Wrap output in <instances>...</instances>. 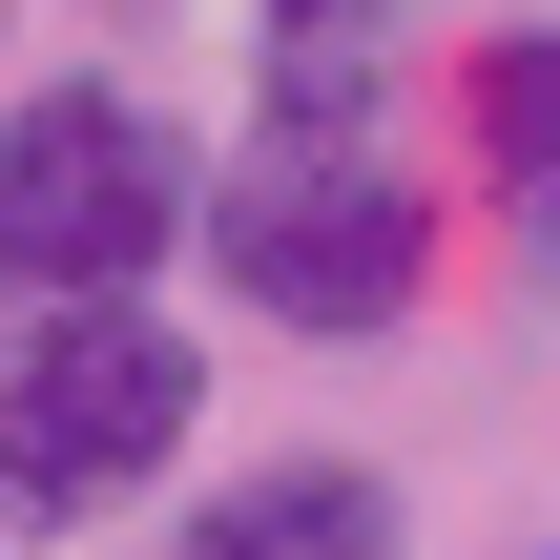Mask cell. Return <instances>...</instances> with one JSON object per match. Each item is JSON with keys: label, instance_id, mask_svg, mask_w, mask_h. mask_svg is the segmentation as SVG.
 Returning a JSON list of instances; mask_svg holds the SVG:
<instances>
[{"label": "cell", "instance_id": "obj_1", "mask_svg": "<svg viewBox=\"0 0 560 560\" xmlns=\"http://www.w3.org/2000/svg\"><path fill=\"white\" fill-rule=\"evenodd\" d=\"M187 249L229 291V332L270 353H395L457 270V187L395 125H229V166L187 187Z\"/></svg>", "mask_w": 560, "mask_h": 560}, {"label": "cell", "instance_id": "obj_2", "mask_svg": "<svg viewBox=\"0 0 560 560\" xmlns=\"http://www.w3.org/2000/svg\"><path fill=\"white\" fill-rule=\"evenodd\" d=\"M187 436H208V332L166 291L0 312V540H83V520L166 499Z\"/></svg>", "mask_w": 560, "mask_h": 560}, {"label": "cell", "instance_id": "obj_3", "mask_svg": "<svg viewBox=\"0 0 560 560\" xmlns=\"http://www.w3.org/2000/svg\"><path fill=\"white\" fill-rule=\"evenodd\" d=\"M187 187H208V145H187L125 62L21 83V104H0V312L166 291V270H187Z\"/></svg>", "mask_w": 560, "mask_h": 560}, {"label": "cell", "instance_id": "obj_4", "mask_svg": "<svg viewBox=\"0 0 560 560\" xmlns=\"http://www.w3.org/2000/svg\"><path fill=\"white\" fill-rule=\"evenodd\" d=\"M166 560H416V499H395V457H353V436H291V457H229Z\"/></svg>", "mask_w": 560, "mask_h": 560}, {"label": "cell", "instance_id": "obj_5", "mask_svg": "<svg viewBox=\"0 0 560 560\" xmlns=\"http://www.w3.org/2000/svg\"><path fill=\"white\" fill-rule=\"evenodd\" d=\"M457 166H478V229L560 291V0L457 42Z\"/></svg>", "mask_w": 560, "mask_h": 560}, {"label": "cell", "instance_id": "obj_6", "mask_svg": "<svg viewBox=\"0 0 560 560\" xmlns=\"http://www.w3.org/2000/svg\"><path fill=\"white\" fill-rule=\"evenodd\" d=\"M395 42H416V0H229L249 125H395Z\"/></svg>", "mask_w": 560, "mask_h": 560}, {"label": "cell", "instance_id": "obj_7", "mask_svg": "<svg viewBox=\"0 0 560 560\" xmlns=\"http://www.w3.org/2000/svg\"><path fill=\"white\" fill-rule=\"evenodd\" d=\"M0 62H21V0H0Z\"/></svg>", "mask_w": 560, "mask_h": 560}, {"label": "cell", "instance_id": "obj_8", "mask_svg": "<svg viewBox=\"0 0 560 560\" xmlns=\"http://www.w3.org/2000/svg\"><path fill=\"white\" fill-rule=\"evenodd\" d=\"M540 560H560V540H540Z\"/></svg>", "mask_w": 560, "mask_h": 560}]
</instances>
